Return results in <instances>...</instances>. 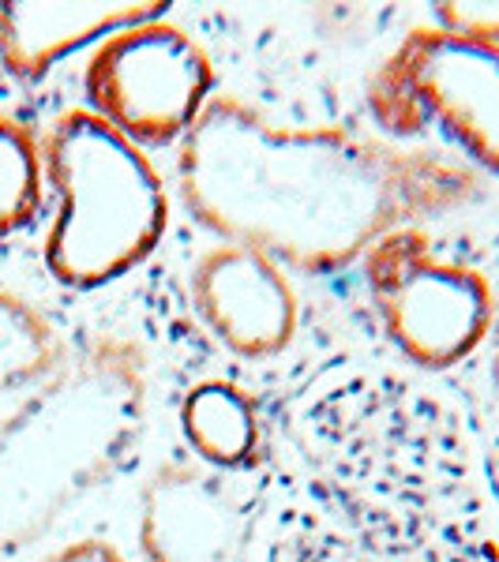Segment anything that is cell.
I'll list each match as a JSON object with an SVG mask.
<instances>
[{
    "mask_svg": "<svg viewBox=\"0 0 499 562\" xmlns=\"http://www.w3.org/2000/svg\"><path fill=\"white\" fill-rule=\"evenodd\" d=\"M188 214L301 274L365 259L398 229L480 199L462 161L384 135L278 124L233 94L211 98L177 143Z\"/></svg>",
    "mask_w": 499,
    "mask_h": 562,
    "instance_id": "1",
    "label": "cell"
},
{
    "mask_svg": "<svg viewBox=\"0 0 499 562\" xmlns=\"http://www.w3.org/2000/svg\"><path fill=\"white\" fill-rule=\"evenodd\" d=\"M147 428L143 357L95 338L0 420V551L42 540L132 461Z\"/></svg>",
    "mask_w": 499,
    "mask_h": 562,
    "instance_id": "2",
    "label": "cell"
},
{
    "mask_svg": "<svg viewBox=\"0 0 499 562\" xmlns=\"http://www.w3.org/2000/svg\"><path fill=\"white\" fill-rule=\"evenodd\" d=\"M57 217L45 237V267L68 289L124 278L158 248L169 199L154 161L90 109H68L42 143Z\"/></svg>",
    "mask_w": 499,
    "mask_h": 562,
    "instance_id": "3",
    "label": "cell"
},
{
    "mask_svg": "<svg viewBox=\"0 0 499 562\" xmlns=\"http://www.w3.org/2000/svg\"><path fill=\"white\" fill-rule=\"evenodd\" d=\"M368 109L391 139L440 128L499 173V45L417 26L376 68Z\"/></svg>",
    "mask_w": 499,
    "mask_h": 562,
    "instance_id": "4",
    "label": "cell"
},
{
    "mask_svg": "<svg viewBox=\"0 0 499 562\" xmlns=\"http://www.w3.org/2000/svg\"><path fill=\"white\" fill-rule=\"evenodd\" d=\"M365 281L387 338L413 364L455 368L488 341L496 289L480 270L435 256L421 229L372 244Z\"/></svg>",
    "mask_w": 499,
    "mask_h": 562,
    "instance_id": "5",
    "label": "cell"
},
{
    "mask_svg": "<svg viewBox=\"0 0 499 562\" xmlns=\"http://www.w3.org/2000/svg\"><path fill=\"white\" fill-rule=\"evenodd\" d=\"M90 113L135 147H169L211 102L214 65L192 34L166 15L117 31L84 71Z\"/></svg>",
    "mask_w": 499,
    "mask_h": 562,
    "instance_id": "6",
    "label": "cell"
},
{
    "mask_svg": "<svg viewBox=\"0 0 499 562\" xmlns=\"http://www.w3.org/2000/svg\"><path fill=\"white\" fill-rule=\"evenodd\" d=\"M192 307L230 352L263 360L297 334V293L275 259L248 244H214L192 262Z\"/></svg>",
    "mask_w": 499,
    "mask_h": 562,
    "instance_id": "7",
    "label": "cell"
},
{
    "mask_svg": "<svg viewBox=\"0 0 499 562\" xmlns=\"http://www.w3.org/2000/svg\"><path fill=\"white\" fill-rule=\"evenodd\" d=\"M135 529L147 562H230L237 510L218 476L196 465H162L140 492Z\"/></svg>",
    "mask_w": 499,
    "mask_h": 562,
    "instance_id": "8",
    "label": "cell"
},
{
    "mask_svg": "<svg viewBox=\"0 0 499 562\" xmlns=\"http://www.w3.org/2000/svg\"><path fill=\"white\" fill-rule=\"evenodd\" d=\"M166 15L162 0L121 4H0V65L20 83H38L84 45Z\"/></svg>",
    "mask_w": 499,
    "mask_h": 562,
    "instance_id": "9",
    "label": "cell"
},
{
    "mask_svg": "<svg viewBox=\"0 0 499 562\" xmlns=\"http://www.w3.org/2000/svg\"><path fill=\"white\" fill-rule=\"evenodd\" d=\"M180 431L192 454L214 469H241L259 450V413L241 386L211 379L185 394Z\"/></svg>",
    "mask_w": 499,
    "mask_h": 562,
    "instance_id": "10",
    "label": "cell"
},
{
    "mask_svg": "<svg viewBox=\"0 0 499 562\" xmlns=\"http://www.w3.org/2000/svg\"><path fill=\"white\" fill-rule=\"evenodd\" d=\"M65 360V341L26 296L0 289V394L34 386Z\"/></svg>",
    "mask_w": 499,
    "mask_h": 562,
    "instance_id": "11",
    "label": "cell"
},
{
    "mask_svg": "<svg viewBox=\"0 0 499 562\" xmlns=\"http://www.w3.org/2000/svg\"><path fill=\"white\" fill-rule=\"evenodd\" d=\"M45 199V161L38 135L0 113V237L34 222Z\"/></svg>",
    "mask_w": 499,
    "mask_h": 562,
    "instance_id": "12",
    "label": "cell"
},
{
    "mask_svg": "<svg viewBox=\"0 0 499 562\" xmlns=\"http://www.w3.org/2000/svg\"><path fill=\"white\" fill-rule=\"evenodd\" d=\"M435 26L455 38L499 45V0H451L432 8Z\"/></svg>",
    "mask_w": 499,
    "mask_h": 562,
    "instance_id": "13",
    "label": "cell"
},
{
    "mask_svg": "<svg viewBox=\"0 0 499 562\" xmlns=\"http://www.w3.org/2000/svg\"><path fill=\"white\" fill-rule=\"evenodd\" d=\"M38 562H129V559L106 540H76V543H65V548L49 551V555H42Z\"/></svg>",
    "mask_w": 499,
    "mask_h": 562,
    "instance_id": "14",
    "label": "cell"
},
{
    "mask_svg": "<svg viewBox=\"0 0 499 562\" xmlns=\"http://www.w3.org/2000/svg\"><path fill=\"white\" fill-rule=\"evenodd\" d=\"M488 341H492V364H496V386H499V289L492 307V326H488Z\"/></svg>",
    "mask_w": 499,
    "mask_h": 562,
    "instance_id": "15",
    "label": "cell"
}]
</instances>
